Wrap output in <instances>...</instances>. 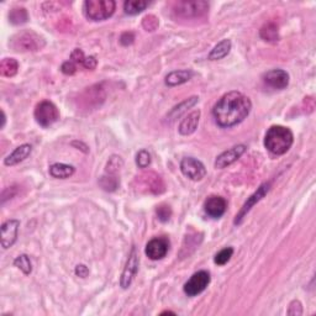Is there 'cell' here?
<instances>
[{"label":"cell","instance_id":"21","mask_svg":"<svg viewBox=\"0 0 316 316\" xmlns=\"http://www.w3.org/2000/svg\"><path fill=\"white\" fill-rule=\"evenodd\" d=\"M74 167L69 165H64V163H55L49 167V174L57 179H66L71 175L74 174Z\"/></svg>","mask_w":316,"mask_h":316},{"label":"cell","instance_id":"40","mask_svg":"<svg viewBox=\"0 0 316 316\" xmlns=\"http://www.w3.org/2000/svg\"><path fill=\"white\" fill-rule=\"evenodd\" d=\"M5 122H7V116H5V113L2 110V125H0V128H3L5 126Z\"/></svg>","mask_w":316,"mask_h":316},{"label":"cell","instance_id":"12","mask_svg":"<svg viewBox=\"0 0 316 316\" xmlns=\"http://www.w3.org/2000/svg\"><path fill=\"white\" fill-rule=\"evenodd\" d=\"M247 147L245 145H237L233 146L230 150L222 152L221 154H219L215 160V168L216 169H224L226 167H229L235 163L239 158H241L242 154L245 153Z\"/></svg>","mask_w":316,"mask_h":316},{"label":"cell","instance_id":"35","mask_svg":"<svg viewBox=\"0 0 316 316\" xmlns=\"http://www.w3.org/2000/svg\"><path fill=\"white\" fill-rule=\"evenodd\" d=\"M61 71H62V73H64V74L72 75L77 72V66H75V63L72 62V61H67V62H64L62 64Z\"/></svg>","mask_w":316,"mask_h":316},{"label":"cell","instance_id":"11","mask_svg":"<svg viewBox=\"0 0 316 316\" xmlns=\"http://www.w3.org/2000/svg\"><path fill=\"white\" fill-rule=\"evenodd\" d=\"M168 250V240L166 237H156V239H152L151 241H148V244L146 245L145 253L152 261H158V259H162L163 257H166Z\"/></svg>","mask_w":316,"mask_h":316},{"label":"cell","instance_id":"38","mask_svg":"<svg viewBox=\"0 0 316 316\" xmlns=\"http://www.w3.org/2000/svg\"><path fill=\"white\" fill-rule=\"evenodd\" d=\"M96 64H98V62H96L95 57L90 56V57H86V60H84V62H83V64H82V66H83L86 69L93 71V69L96 68Z\"/></svg>","mask_w":316,"mask_h":316},{"label":"cell","instance_id":"17","mask_svg":"<svg viewBox=\"0 0 316 316\" xmlns=\"http://www.w3.org/2000/svg\"><path fill=\"white\" fill-rule=\"evenodd\" d=\"M199 120H200V111L199 110H195L193 111V113L188 114V115L182 120L179 127H178L179 134L183 135V136H189V135L194 134L195 130L198 128Z\"/></svg>","mask_w":316,"mask_h":316},{"label":"cell","instance_id":"29","mask_svg":"<svg viewBox=\"0 0 316 316\" xmlns=\"http://www.w3.org/2000/svg\"><path fill=\"white\" fill-rule=\"evenodd\" d=\"M124 166V161L120 156H111L109 158V162L107 165V173L115 174L118 173L120 169Z\"/></svg>","mask_w":316,"mask_h":316},{"label":"cell","instance_id":"9","mask_svg":"<svg viewBox=\"0 0 316 316\" xmlns=\"http://www.w3.org/2000/svg\"><path fill=\"white\" fill-rule=\"evenodd\" d=\"M269 189H271V182H266L261 184V186L257 188L256 192L253 193L252 195H251L250 198H247V200H246V203L244 204V206L241 207V210H240L239 214L236 215L235 218V221H233V224L235 225H240L242 222V220L245 219V216L247 215V213L250 212L252 207L256 205L258 201H261L263 198L267 195V193L269 192Z\"/></svg>","mask_w":316,"mask_h":316},{"label":"cell","instance_id":"10","mask_svg":"<svg viewBox=\"0 0 316 316\" xmlns=\"http://www.w3.org/2000/svg\"><path fill=\"white\" fill-rule=\"evenodd\" d=\"M139 263L136 248L133 247L130 254H128L126 266H125L124 272H122L121 278H120V285H121L122 289H127L131 285V283L134 282L137 271H139Z\"/></svg>","mask_w":316,"mask_h":316},{"label":"cell","instance_id":"32","mask_svg":"<svg viewBox=\"0 0 316 316\" xmlns=\"http://www.w3.org/2000/svg\"><path fill=\"white\" fill-rule=\"evenodd\" d=\"M136 165L139 168H147L151 165V154L148 151L141 150L136 154Z\"/></svg>","mask_w":316,"mask_h":316},{"label":"cell","instance_id":"26","mask_svg":"<svg viewBox=\"0 0 316 316\" xmlns=\"http://www.w3.org/2000/svg\"><path fill=\"white\" fill-rule=\"evenodd\" d=\"M9 19H10V22L14 25H21L28 22L29 20V14L26 11V9L24 8H16L13 9L9 14Z\"/></svg>","mask_w":316,"mask_h":316},{"label":"cell","instance_id":"39","mask_svg":"<svg viewBox=\"0 0 316 316\" xmlns=\"http://www.w3.org/2000/svg\"><path fill=\"white\" fill-rule=\"evenodd\" d=\"M75 274L81 278H86L89 274V269L84 265H79L75 267Z\"/></svg>","mask_w":316,"mask_h":316},{"label":"cell","instance_id":"18","mask_svg":"<svg viewBox=\"0 0 316 316\" xmlns=\"http://www.w3.org/2000/svg\"><path fill=\"white\" fill-rule=\"evenodd\" d=\"M31 151H32V147H31V145H29V143L19 146V147L15 148V150H14L7 158H5L4 165L8 167L9 166L11 167V166L17 165V163L22 162V161L26 160V158L30 156Z\"/></svg>","mask_w":316,"mask_h":316},{"label":"cell","instance_id":"19","mask_svg":"<svg viewBox=\"0 0 316 316\" xmlns=\"http://www.w3.org/2000/svg\"><path fill=\"white\" fill-rule=\"evenodd\" d=\"M198 101H199L198 96H190V98L186 99V100L182 101L180 104L175 105L173 109L169 111L168 115H167V119H168L169 121H174L175 119L180 118L184 113H187L190 108L195 107Z\"/></svg>","mask_w":316,"mask_h":316},{"label":"cell","instance_id":"24","mask_svg":"<svg viewBox=\"0 0 316 316\" xmlns=\"http://www.w3.org/2000/svg\"><path fill=\"white\" fill-rule=\"evenodd\" d=\"M19 71V63L14 58H4L0 62V74L3 77H14Z\"/></svg>","mask_w":316,"mask_h":316},{"label":"cell","instance_id":"31","mask_svg":"<svg viewBox=\"0 0 316 316\" xmlns=\"http://www.w3.org/2000/svg\"><path fill=\"white\" fill-rule=\"evenodd\" d=\"M156 215H157L158 220H160L161 222L169 221V219H171V216H172L171 206L167 205V204H161L160 206H157Z\"/></svg>","mask_w":316,"mask_h":316},{"label":"cell","instance_id":"1","mask_svg":"<svg viewBox=\"0 0 316 316\" xmlns=\"http://www.w3.org/2000/svg\"><path fill=\"white\" fill-rule=\"evenodd\" d=\"M252 109L250 98L242 94L241 92L226 93L214 105L213 115L216 124L220 127L227 128L239 125L247 118Z\"/></svg>","mask_w":316,"mask_h":316},{"label":"cell","instance_id":"28","mask_svg":"<svg viewBox=\"0 0 316 316\" xmlns=\"http://www.w3.org/2000/svg\"><path fill=\"white\" fill-rule=\"evenodd\" d=\"M100 186L101 188L107 192H114V190L118 189L119 187V180L118 178L115 177L114 174H109V175H105V177H101L100 179Z\"/></svg>","mask_w":316,"mask_h":316},{"label":"cell","instance_id":"37","mask_svg":"<svg viewBox=\"0 0 316 316\" xmlns=\"http://www.w3.org/2000/svg\"><path fill=\"white\" fill-rule=\"evenodd\" d=\"M134 40L135 35L133 32H124V34L121 35V37H120V43L124 46H128L131 45V43H134Z\"/></svg>","mask_w":316,"mask_h":316},{"label":"cell","instance_id":"23","mask_svg":"<svg viewBox=\"0 0 316 316\" xmlns=\"http://www.w3.org/2000/svg\"><path fill=\"white\" fill-rule=\"evenodd\" d=\"M259 36L267 42H277L279 40V31H278V26L273 22H268V24L263 25L262 29L259 30Z\"/></svg>","mask_w":316,"mask_h":316},{"label":"cell","instance_id":"15","mask_svg":"<svg viewBox=\"0 0 316 316\" xmlns=\"http://www.w3.org/2000/svg\"><path fill=\"white\" fill-rule=\"evenodd\" d=\"M265 83L273 89H285L289 84V74L283 69H272L263 75Z\"/></svg>","mask_w":316,"mask_h":316},{"label":"cell","instance_id":"30","mask_svg":"<svg viewBox=\"0 0 316 316\" xmlns=\"http://www.w3.org/2000/svg\"><path fill=\"white\" fill-rule=\"evenodd\" d=\"M232 254H233V248L232 247L224 248V250H221L220 252L216 254L215 258H214V262H215L216 265H219V266L226 265V263L231 259Z\"/></svg>","mask_w":316,"mask_h":316},{"label":"cell","instance_id":"41","mask_svg":"<svg viewBox=\"0 0 316 316\" xmlns=\"http://www.w3.org/2000/svg\"><path fill=\"white\" fill-rule=\"evenodd\" d=\"M167 314H171V315H175L173 311H168V310H167V311H163V312H161V315H167Z\"/></svg>","mask_w":316,"mask_h":316},{"label":"cell","instance_id":"4","mask_svg":"<svg viewBox=\"0 0 316 316\" xmlns=\"http://www.w3.org/2000/svg\"><path fill=\"white\" fill-rule=\"evenodd\" d=\"M175 15L183 19H193V17L204 16L209 10V3L201 2H178L173 8Z\"/></svg>","mask_w":316,"mask_h":316},{"label":"cell","instance_id":"25","mask_svg":"<svg viewBox=\"0 0 316 316\" xmlns=\"http://www.w3.org/2000/svg\"><path fill=\"white\" fill-rule=\"evenodd\" d=\"M148 7V2L145 0H127L124 3V10L127 15H137Z\"/></svg>","mask_w":316,"mask_h":316},{"label":"cell","instance_id":"27","mask_svg":"<svg viewBox=\"0 0 316 316\" xmlns=\"http://www.w3.org/2000/svg\"><path fill=\"white\" fill-rule=\"evenodd\" d=\"M14 266L19 268L20 271H22V273H24L25 276H29V274L32 272L31 261L30 258H29V256H26V254H20V256H17L15 261H14Z\"/></svg>","mask_w":316,"mask_h":316},{"label":"cell","instance_id":"36","mask_svg":"<svg viewBox=\"0 0 316 316\" xmlns=\"http://www.w3.org/2000/svg\"><path fill=\"white\" fill-rule=\"evenodd\" d=\"M84 60H86V56H84L83 51L79 48L73 49V52L71 54V61L74 63H79V64H83Z\"/></svg>","mask_w":316,"mask_h":316},{"label":"cell","instance_id":"7","mask_svg":"<svg viewBox=\"0 0 316 316\" xmlns=\"http://www.w3.org/2000/svg\"><path fill=\"white\" fill-rule=\"evenodd\" d=\"M210 280H212V277L209 272L199 271L193 274L188 282L184 284V293L188 297H195L205 291L207 285L210 284Z\"/></svg>","mask_w":316,"mask_h":316},{"label":"cell","instance_id":"5","mask_svg":"<svg viewBox=\"0 0 316 316\" xmlns=\"http://www.w3.org/2000/svg\"><path fill=\"white\" fill-rule=\"evenodd\" d=\"M35 119L37 124L42 127H48L54 125L60 119V111L54 103L48 100H43L36 105L35 109Z\"/></svg>","mask_w":316,"mask_h":316},{"label":"cell","instance_id":"22","mask_svg":"<svg viewBox=\"0 0 316 316\" xmlns=\"http://www.w3.org/2000/svg\"><path fill=\"white\" fill-rule=\"evenodd\" d=\"M231 51V41L230 40H222L221 42H219L212 49V52L209 54V60L210 61H219L222 60L224 57H226Z\"/></svg>","mask_w":316,"mask_h":316},{"label":"cell","instance_id":"2","mask_svg":"<svg viewBox=\"0 0 316 316\" xmlns=\"http://www.w3.org/2000/svg\"><path fill=\"white\" fill-rule=\"evenodd\" d=\"M293 142H294V136L291 128L280 125L269 127L265 136V147L276 156L286 153L292 147Z\"/></svg>","mask_w":316,"mask_h":316},{"label":"cell","instance_id":"20","mask_svg":"<svg viewBox=\"0 0 316 316\" xmlns=\"http://www.w3.org/2000/svg\"><path fill=\"white\" fill-rule=\"evenodd\" d=\"M193 78V72L188 71V69H183V71H173L166 77V84L168 87H177L180 84L187 83Z\"/></svg>","mask_w":316,"mask_h":316},{"label":"cell","instance_id":"33","mask_svg":"<svg viewBox=\"0 0 316 316\" xmlns=\"http://www.w3.org/2000/svg\"><path fill=\"white\" fill-rule=\"evenodd\" d=\"M142 25L147 31H154L158 28V19L153 15H148L143 19Z\"/></svg>","mask_w":316,"mask_h":316},{"label":"cell","instance_id":"3","mask_svg":"<svg viewBox=\"0 0 316 316\" xmlns=\"http://www.w3.org/2000/svg\"><path fill=\"white\" fill-rule=\"evenodd\" d=\"M114 0H87L84 2V14L92 21H104L115 13Z\"/></svg>","mask_w":316,"mask_h":316},{"label":"cell","instance_id":"13","mask_svg":"<svg viewBox=\"0 0 316 316\" xmlns=\"http://www.w3.org/2000/svg\"><path fill=\"white\" fill-rule=\"evenodd\" d=\"M20 222L17 220H8L2 225V247L8 250L15 244L17 235H19Z\"/></svg>","mask_w":316,"mask_h":316},{"label":"cell","instance_id":"14","mask_svg":"<svg viewBox=\"0 0 316 316\" xmlns=\"http://www.w3.org/2000/svg\"><path fill=\"white\" fill-rule=\"evenodd\" d=\"M204 210L210 218L219 219L227 210V203L224 198L218 197V195H212L204 203Z\"/></svg>","mask_w":316,"mask_h":316},{"label":"cell","instance_id":"8","mask_svg":"<svg viewBox=\"0 0 316 316\" xmlns=\"http://www.w3.org/2000/svg\"><path fill=\"white\" fill-rule=\"evenodd\" d=\"M180 171L187 178H189L190 180H194V182L201 180L206 175L205 166L200 161H198L197 158L193 157L183 158L182 162H180Z\"/></svg>","mask_w":316,"mask_h":316},{"label":"cell","instance_id":"6","mask_svg":"<svg viewBox=\"0 0 316 316\" xmlns=\"http://www.w3.org/2000/svg\"><path fill=\"white\" fill-rule=\"evenodd\" d=\"M15 51H39L45 46V41L35 32H22L11 41Z\"/></svg>","mask_w":316,"mask_h":316},{"label":"cell","instance_id":"16","mask_svg":"<svg viewBox=\"0 0 316 316\" xmlns=\"http://www.w3.org/2000/svg\"><path fill=\"white\" fill-rule=\"evenodd\" d=\"M137 180L141 182L142 188H146L147 192L153 193V194H160V193L165 192V184H163V180L161 179L160 175L154 173H145L137 177Z\"/></svg>","mask_w":316,"mask_h":316},{"label":"cell","instance_id":"34","mask_svg":"<svg viewBox=\"0 0 316 316\" xmlns=\"http://www.w3.org/2000/svg\"><path fill=\"white\" fill-rule=\"evenodd\" d=\"M301 314H303V306H301V303L299 300H293L291 305H289L288 315L299 316Z\"/></svg>","mask_w":316,"mask_h":316}]
</instances>
